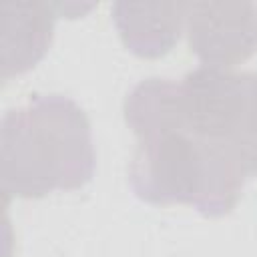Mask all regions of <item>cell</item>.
Masks as SVG:
<instances>
[{
  "label": "cell",
  "instance_id": "1",
  "mask_svg": "<svg viewBox=\"0 0 257 257\" xmlns=\"http://www.w3.org/2000/svg\"><path fill=\"white\" fill-rule=\"evenodd\" d=\"M175 86L169 78H147L124 98V120L139 137L131 187L153 205L183 203L207 217H223L237 205L249 175L177 122Z\"/></svg>",
  "mask_w": 257,
  "mask_h": 257
},
{
  "label": "cell",
  "instance_id": "2",
  "mask_svg": "<svg viewBox=\"0 0 257 257\" xmlns=\"http://www.w3.org/2000/svg\"><path fill=\"white\" fill-rule=\"evenodd\" d=\"M92 131L84 110L62 94H34L0 122V179L6 197L38 199L70 191L94 175Z\"/></svg>",
  "mask_w": 257,
  "mask_h": 257
},
{
  "label": "cell",
  "instance_id": "3",
  "mask_svg": "<svg viewBox=\"0 0 257 257\" xmlns=\"http://www.w3.org/2000/svg\"><path fill=\"white\" fill-rule=\"evenodd\" d=\"M177 122L257 175V72L199 66L175 86Z\"/></svg>",
  "mask_w": 257,
  "mask_h": 257
},
{
  "label": "cell",
  "instance_id": "4",
  "mask_svg": "<svg viewBox=\"0 0 257 257\" xmlns=\"http://www.w3.org/2000/svg\"><path fill=\"white\" fill-rule=\"evenodd\" d=\"M185 30L203 66L231 70L257 50L253 2H189Z\"/></svg>",
  "mask_w": 257,
  "mask_h": 257
},
{
  "label": "cell",
  "instance_id": "5",
  "mask_svg": "<svg viewBox=\"0 0 257 257\" xmlns=\"http://www.w3.org/2000/svg\"><path fill=\"white\" fill-rule=\"evenodd\" d=\"M2 14V54L0 74L10 78L32 68L48 50L54 18L60 16L58 4L16 2L4 4Z\"/></svg>",
  "mask_w": 257,
  "mask_h": 257
},
{
  "label": "cell",
  "instance_id": "6",
  "mask_svg": "<svg viewBox=\"0 0 257 257\" xmlns=\"http://www.w3.org/2000/svg\"><path fill=\"white\" fill-rule=\"evenodd\" d=\"M189 2H116L112 20L124 46L143 58L167 54L185 26Z\"/></svg>",
  "mask_w": 257,
  "mask_h": 257
}]
</instances>
